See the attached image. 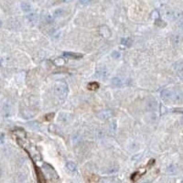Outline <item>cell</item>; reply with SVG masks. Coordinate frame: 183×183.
<instances>
[{"label": "cell", "instance_id": "cell-8", "mask_svg": "<svg viewBox=\"0 0 183 183\" xmlns=\"http://www.w3.org/2000/svg\"><path fill=\"white\" fill-rule=\"evenodd\" d=\"M66 168L69 171H71V172H75L77 169V166L75 163L72 162V161H69V162L66 164Z\"/></svg>", "mask_w": 183, "mask_h": 183}, {"label": "cell", "instance_id": "cell-10", "mask_svg": "<svg viewBox=\"0 0 183 183\" xmlns=\"http://www.w3.org/2000/svg\"><path fill=\"white\" fill-rule=\"evenodd\" d=\"M112 84L114 85V86H115V87H121L122 84H123L122 80L119 79V78H117V77L113 78V80H112Z\"/></svg>", "mask_w": 183, "mask_h": 183}, {"label": "cell", "instance_id": "cell-9", "mask_svg": "<svg viewBox=\"0 0 183 183\" xmlns=\"http://www.w3.org/2000/svg\"><path fill=\"white\" fill-rule=\"evenodd\" d=\"M100 87V85L98 83L96 82H93V83H90L88 85H87V88L91 91H96L98 88Z\"/></svg>", "mask_w": 183, "mask_h": 183}, {"label": "cell", "instance_id": "cell-4", "mask_svg": "<svg viewBox=\"0 0 183 183\" xmlns=\"http://www.w3.org/2000/svg\"><path fill=\"white\" fill-rule=\"evenodd\" d=\"M112 115H113V112L111 110H103L97 114V116L102 120L108 119V118H110Z\"/></svg>", "mask_w": 183, "mask_h": 183}, {"label": "cell", "instance_id": "cell-15", "mask_svg": "<svg viewBox=\"0 0 183 183\" xmlns=\"http://www.w3.org/2000/svg\"><path fill=\"white\" fill-rule=\"evenodd\" d=\"M54 63L56 64L57 66H61V65H63L64 63H65V61H64L62 58H58L54 61Z\"/></svg>", "mask_w": 183, "mask_h": 183}, {"label": "cell", "instance_id": "cell-13", "mask_svg": "<svg viewBox=\"0 0 183 183\" xmlns=\"http://www.w3.org/2000/svg\"><path fill=\"white\" fill-rule=\"evenodd\" d=\"M65 14V11H64V9L62 8H57L55 11H54V17L59 18V17H61Z\"/></svg>", "mask_w": 183, "mask_h": 183}, {"label": "cell", "instance_id": "cell-22", "mask_svg": "<svg viewBox=\"0 0 183 183\" xmlns=\"http://www.w3.org/2000/svg\"><path fill=\"white\" fill-rule=\"evenodd\" d=\"M181 123L183 124V116H182V118H181Z\"/></svg>", "mask_w": 183, "mask_h": 183}, {"label": "cell", "instance_id": "cell-5", "mask_svg": "<svg viewBox=\"0 0 183 183\" xmlns=\"http://www.w3.org/2000/svg\"><path fill=\"white\" fill-rule=\"evenodd\" d=\"M63 56L66 57V58L73 59V60H78V59L83 58V54H81V53H74V52H69V51L64 52Z\"/></svg>", "mask_w": 183, "mask_h": 183}, {"label": "cell", "instance_id": "cell-14", "mask_svg": "<svg viewBox=\"0 0 183 183\" xmlns=\"http://www.w3.org/2000/svg\"><path fill=\"white\" fill-rule=\"evenodd\" d=\"M121 43L123 45H125L126 47H129L131 45V43H132V40L129 39V38H124V39L121 40Z\"/></svg>", "mask_w": 183, "mask_h": 183}, {"label": "cell", "instance_id": "cell-24", "mask_svg": "<svg viewBox=\"0 0 183 183\" xmlns=\"http://www.w3.org/2000/svg\"><path fill=\"white\" fill-rule=\"evenodd\" d=\"M0 175H1V170H0Z\"/></svg>", "mask_w": 183, "mask_h": 183}, {"label": "cell", "instance_id": "cell-1", "mask_svg": "<svg viewBox=\"0 0 183 183\" xmlns=\"http://www.w3.org/2000/svg\"><path fill=\"white\" fill-rule=\"evenodd\" d=\"M54 92L59 97L63 98L68 94V86L63 82H58L54 85Z\"/></svg>", "mask_w": 183, "mask_h": 183}, {"label": "cell", "instance_id": "cell-21", "mask_svg": "<svg viewBox=\"0 0 183 183\" xmlns=\"http://www.w3.org/2000/svg\"><path fill=\"white\" fill-rule=\"evenodd\" d=\"M175 112H179V113H183V108H182V109H175Z\"/></svg>", "mask_w": 183, "mask_h": 183}, {"label": "cell", "instance_id": "cell-23", "mask_svg": "<svg viewBox=\"0 0 183 183\" xmlns=\"http://www.w3.org/2000/svg\"><path fill=\"white\" fill-rule=\"evenodd\" d=\"M2 25V22H1V21H0V26H1Z\"/></svg>", "mask_w": 183, "mask_h": 183}, {"label": "cell", "instance_id": "cell-17", "mask_svg": "<svg viewBox=\"0 0 183 183\" xmlns=\"http://www.w3.org/2000/svg\"><path fill=\"white\" fill-rule=\"evenodd\" d=\"M176 170H177L176 169V167L174 165H171L169 168L168 169V172H169V173H170V174H174L175 172H176Z\"/></svg>", "mask_w": 183, "mask_h": 183}, {"label": "cell", "instance_id": "cell-19", "mask_svg": "<svg viewBox=\"0 0 183 183\" xmlns=\"http://www.w3.org/2000/svg\"><path fill=\"white\" fill-rule=\"evenodd\" d=\"M179 72H180V77H181V78H183V64H182V65L179 68Z\"/></svg>", "mask_w": 183, "mask_h": 183}, {"label": "cell", "instance_id": "cell-12", "mask_svg": "<svg viewBox=\"0 0 183 183\" xmlns=\"http://www.w3.org/2000/svg\"><path fill=\"white\" fill-rule=\"evenodd\" d=\"M36 173L38 176V180H39V183H44V179H43V176L41 171H40L39 168H36Z\"/></svg>", "mask_w": 183, "mask_h": 183}, {"label": "cell", "instance_id": "cell-7", "mask_svg": "<svg viewBox=\"0 0 183 183\" xmlns=\"http://www.w3.org/2000/svg\"><path fill=\"white\" fill-rule=\"evenodd\" d=\"M27 18L29 19V21H30L31 23H37L38 20H39V17H38V15L35 13H30L27 16Z\"/></svg>", "mask_w": 183, "mask_h": 183}, {"label": "cell", "instance_id": "cell-25", "mask_svg": "<svg viewBox=\"0 0 183 183\" xmlns=\"http://www.w3.org/2000/svg\"><path fill=\"white\" fill-rule=\"evenodd\" d=\"M145 183H148V182H145Z\"/></svg>", "mask_w": 183, "mask_h": 183}, {"label": "cell", "instance_id": "cell-16", "mask_svg": "<svg viewBox=\"0 0 183 183\" xmlns=\"http://www.w3.org/2000/svg\"><path fill=\"white\" fill-rule=\"evenodd\" d=\"M45 19H46V22L47 23H52L53 20H54V18H53L51 15H47Z\"/></svg>", "mask_w": 183, "mask_h": 183}, {"label": "cell", "instance_id": "cell-11", "mask_svg": "<svg viewBox=\"0 0 183 183\" xmlns=\"http://www.w3.org/2000/svg\"><path fill=\"white\" fill-rule=\"evenodd\" d=\"M21 8H22L23 11L25 12H29V10L31 9V6L29 2H22L21 3Z\"/></svg>", "mask_w": 183, "mask_h": 183}, {"label": "cell", "instance_id": "cell-18", "mask_svg": "<svg viewBox=\"0 0 183 183\" xmlns=\"http://www.w3.org/2000/svg\"><path fill=\"white\" fill-rule=\"evenodd\" d=\"M120 52L119 51H115V52H113V54H112V56L114 57L115 59H119L120 58Z\"/></svg>", "mask_w": 183, "mask_h": 183}, {"label": "cell", "instance_id": "cell-20", "mask_svg": "<svg viewBox=\"0 0 183 183\" xmlns=\"http://www.w3.org/2000/svg\"><path fill=\"white\" fill-rule=\"evenodd\" d=\"M179 27L181 29H183V19H180V22H179Z\"/></svg>", "mask_w": 183, "mask_h": 183}, {"label": "cell", "instance_id": "cell-3", "mask_svg": "<svg viewBox=\"0 0 183 183\" xmlns=\"http://www.w3.org/2000/svg\"><path fill=\"white\" fill-rule=\"evenodd\" d=\"M161 98L164 102L166 103H172V96H173V92L168 90V89H165L161 92Z\"/></svg>", "mask_w": 183, "mask_h": 183}, {"label": "cell", "instance_id": "cell-6", "mask_svg": "<svg viewBox=\"0 0 183 183\" xmlns=\"http://www.w3.org/2000/svg\"><path fill=\"white\" fill-rule=\"evenodd\" d=\"M147 108L150 111H154V110H157L158 109V103L156 100H151L150 102L147 103Z\"/></svg>", "mask_w": 183, "mask_h": 183}, {"label": "cell", "instance_id": "cell-2", "mask_svg": "<svg viewBox=\"0 0 183 183\" xmlns=\"http://www.w3.org/2000/svg\"><path fill=\"white\" fill-rule=\"evenodd\" d=\"M165 17L169 20H180L183 17V12L179 9H169L165 12Z\"/></svg>", "mask_w": 183, "mask_h": 183}]
</instances>
